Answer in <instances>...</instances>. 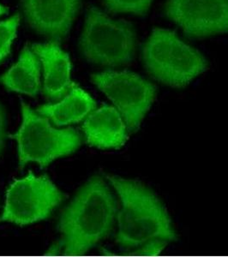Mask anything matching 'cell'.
Wrapping results in <instances>:
<instances>
[{"instance_id": "cell-1", "label": "cell", "mask_w": 228, "mask_h": 257, "mask_svg": "<svg viewBox=\"0 0 228 257\" xmlns=\"http://www.w3.org/2000/svg\"><path fill=\"white\" fill-rule=\"evenodd\" d=\"M120 207L103 178L94 176L76 193L59 217V239L48 253L84 254L113 228Z\"/></svg>"}, {"instance_id": "cell-2", "label": "cell", "mask_w": 228, "mask_h": 257, "mask_svg": "<svg viewBox=\"0 0 228 257\" xmlns=\"http://www.w3.org/2000/svg\"><path fill=\"white\" fill-rule=\"evenodd\" d=\"M104 176L120 197L116 243L120 248L131 250L153 240H179L167 208L144 183L108 173Z\"/></svg>"}, {"instance_id": "cell-3", "label": "cell", "mask_w": 228, "mask_h": 257, "mask_svg": "<svg viewBox=\"0 0 228 257\" xmlns=\"http://www.w3.org/2000/svg\"><path fill=\"white\" fill-rule=\"evenodd\" d=\"M142 56L148 74L171 88H186L208 70V60L198 50L165 29L153 30Z\"/></svg>"}, {"instance_id": "cell-4", "label": "cell", "mask_w": 228, "mask_h": 257, "mask_svg": "<svg viewBox=\"0 0 228 257\" xmlns=\"http://www.w3.org/2000/svg\"><path fill=\"white\" fill-rule=\"evenodd\" d=\"M23 122L18 132L12 136L18 143V161L21 168L35 162L48 167L57 159L71 155L82 145L79 132L72 127L55 128L48 117L30 108L21 99Z\"/></svg>"}, {"instance_id": "cell-5", "label": "cell", "mask_w": 228, "mask_h": 257, "mask_svg": "<svg viewBox=\"0 0 228 257\" xmlns=\"http://www.w3.org/2000/svg\"><path fill=\"white\" fill-rule=\"evenodd\" d=\"M138 39L132 25L96 7L88 10L81 36L85 59L102 66H127L134 61Z\"/></svg>"}, {"instance_id": "cell-6", "label": "cell", "mask_w": 228, "mask_h": 257, "mask_svg": "<svg viewBox=\"0 0 228 257\" xmlns=\"http://www.w3.org/2000/svg\"><path fill=\"white\" fill-rule=\"evenodd\" d=\"M90 81L113 103L130 134L138 132L157 98L156 86L129 70H105Z\"/></svg>"}, {"instance_id": "cell-7", "label": "cell", "mask_w": 228, "mask_h": 257, "mask_svg": "<svg viewBox=\"0 0 228 257\" xmlns=\"http://www.w3.org/2000/svg\"><path fill=\"white\" fill-rule=\"evenodd\" d=\"M65 198V194L48 177L30 173L11 184L0 222L13 223L24 227L42 221Z\"/></svg>"}, {"instance_id": "cell-8", "label": "cell", "mask_w": 228, "mask_h": 257, "mask_svg": "<svg viewBox=\"0 0 228 257\" xmlns=\"http://www.w3.org/2000/svg\"><path fill=\"white\" fill-rule=\"evenodd\" d=\"M165 14L191 38L228 33V0H167Z\"/></svg>"}, {"instance_id": "cell-9", "label": "cell", "mask_w": 228, "mask_h": 257, "mask_svg": "<svg viewBox=\"0 0 228 257\" xmlns=\"http://www.w3.org/2000/svg\"><path fill=\"white\" fill-rule=\"evenodd\" d=\"M21 5L33 30L58 43L70 32L81 0H21Z\"/></svg>"}, {"instance_id": "cell-10", "label": "cell", "mask_w": 228, "mask_h": 257, "mask_svg": "<svg viewBox=\"0 0 228 257\" xmlns=\"http://www.w3.org/2000/svg\"><path fill=\"white\" fill-rule=\"evenodd\" d=\"M86 143L98 149H120L129 140L130 133L115 106L104 105L88 115L82 125Z\"/></svg>"}, {"instance_id": "cell-11", "label": "cell", "mask_w": 228, "mask_h": 257, "mask_svg": "<svg viewBox=\"0 0 228 257\" xmlns=\"http://www.w3.org/2000/svg\"><path fill=\"white\" fill-rule=\"evenodd\" d=\"M31 49L43 66L46 95L53 100L64 98L76 85L70 78L71 63L68 53L53 41L35 43Z\"/></svg>"}, {"instance_id": "cell-12", "label": "cell", "mask_w": 228, "mask_h": 257, "mask_svg": "<svg viewBox=\"0 0 228 257\" xmlns=\"http://www.w3.org/2000/svg\"><path fill=\"white\" fill-rule=\"evenodd\" d=\"M96 106V101L86 91L76 85L61 101L41 105L36 111L52 120L56 126L62 127L79 123Z\"/></svg>"}, {"instance_id": "cell-13", "label": "cell", "mask_w": 228, "mask_h": 257, "mask_svg": "<svg viewBox=\"0 0 228 257\" xmlns=\"http://www.w3.org/2000/svg\"><path fill=\"white\" fill-rule=\"evenodd\" d=\"M1 82L9 90L30 97L41 93L40 59L29 45L22 50L18 63L4 74Z\"/></svg>"}, {"instance_id": "cell-14", "label": "cell", "mask_w": 228, "mask_h": 257, "mask_svg": "<svg viewBox=\"0 0 228 257\" xmlns=\"http://www.w3.org/2000/svg\"><path fill=\"white\" fill-rule=\"evenodd\" d=\"M109 12L145 16L154 0H103Z\"/></svg>"}, {"instance_id": "cell-15", "label": "cell", "mask_w": 228, "mask_h": 257, "mask_svg": "<svg viewBox=\"0 0 228 257\" xmlns=\"http://www.w3.org/2000/svg\"><path fill=\"white\" fill-rule=\"evenodd\" d=\"M20 15L13 16L6 21L0 22V63L11 53L12 42L17 36L20 24Z\"/></svg>"}, {"instance_id": "cell-16", "label": "cell", "mask_w": 228, "mask_h": 257, "mask_svg": "<svg viewBox=\"0 0 228 257\" xmlns=\"http://www.w3.org/2000/svg\"><path fill=\"white\" fill-rule=\"evenodd\" d=\"M6 139V117L3 105L0 103V156L3 153Z\"/></svg>"}, {"instance_id": "cell-17", "label": "cell", "mask_w": 228, "mask_h": 257, "mask_svg": "<svg viewBox=\"0 0 228 257\" xmlns=\"http://www.w3.org/2000/svg\"><path fill=\"white\" fill-rule=\"evenodd\" d=\"M8 12H9L8 8H6L5 6H1V5H0V17H1V16L5 15V14H7Z\"/></svg>"}]
</instances>
